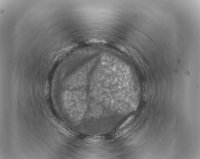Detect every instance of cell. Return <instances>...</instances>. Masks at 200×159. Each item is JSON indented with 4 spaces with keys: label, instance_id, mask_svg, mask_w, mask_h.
<instances>
[{
    "label": "cell",
    "instance_id": "obj_1",
    "mask_svg": "<svg viewBox=\"0 0 200 159\" xmlns=\"http://www.w3.org/2000/svg\"><path fill=\"white\" fill-rule=\"evenodd\" d=\"M134 117V116H131L128 118H126L125 120H123L121 123L119 125L117 128V130L119 131L121 130L123 128L125 127L131 121L132 119Z\"/></svg>",
    "mask_w": 200,
    "mask_h": 159
}]
</instances>
